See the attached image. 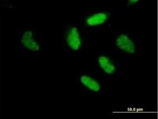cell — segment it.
Wrapping results in <instances>:
<instances>
[{
    "mask_svg": "<svg viewBox=\"0 0 158 119\" xmlns=\"http://www.w3.org/2000/svg\"><path fill=\"white\" fill-rule=\"evenodd\" d=\"M113 47L120 55L133 58L138 55L140 41L137 37L130 31H121L114 34Z\"/></svg>",
    "mask_w": 158,
    "mask_h": 119,
    "instance_id": "1",
    "label": "cell"
},
{
    "mask_svg": "<svg viewBox=\"0 0 158 119\" xmlns=\"http://www.w3.org/2000/svg\"><path fill=\"white\" fill-rule=\"evenodd\" d=\"M62 41L66 50L74 53L81 51L84 45L81 28L76 24L67 23L62 31Z\"/></svg>",
    "mask_w": 158,
    "mask_h": 119,
    "instance_id": "2",
    "label": "cell"
},
{
    "mask_svg": "<svg viewBox=\"0 0 158 119\" xmlns=\"http://www.w3.org/2000/svg\"><path fill=\"white\" fill-rule=\"evenodd\" d=\"M93 66L96 73L102 77L111 78L120 75L119 65L111 55L106 53L101 52L96 55Z\"/></svg>",
    "mask_w": 158,
    "mask_h": 119,
    "instance_id": "3",
    "label": "cell"
},
{
    "mask_svg": "<svg viewBox=\"0 0 158 119\" xmlns=\"http://www.w3.org/2000/svg\"><path fill=\"white\" fill-rule=\"evenodd\" d=\"M113 13L108 10H98L87 12L82 17V23L88 29H99L110 23Z\"/></svg>",
    "mask_w": 158,
    "mask_h": 119,
    "instance_id": "4",
    "label": "cell"
},
{
    "mask_svg": "<svg viewBox=\"0 0 158 119\" xmlns=\"http://www.w3.org/2000/svg\"><path fill=\"white\" fill-rule=\"evenodd\" d=\"M19 44L22 49L32 53H38L42 49L40 38L35 31L31 29H25L20 32Z\"/></svg>",
    "mask_w": 158,
    "mask_h": 119,
    "instance_id": "5",
    "label": "cell"
},
{
    "mask_svg": "<svg viewBox=\"0 0 158 119\" xmlns=\"http://www.w3.org/2000/svg\"><path fill=\"white\" fill-rule=\"evenodd\" d=\"M76 82L81 89L90 95H98L101 93V83L95 75L87 72H81L77 76Z\"/></svg>",
    "mask_w": 158,
    "mask_h": 119,
    "instance_id": "6",
    "label": "cell"
},
{
    "mask_svg": "<svg viewBox=\"0 0 158 119\" xmlns=\"http://www.w3.org/2000/svg\"><path fill=\"white\" fill-rule=\"evenodd\" d=\"M140 2V1H128L127 2V6L128 7H134L138 5Z\"/></svg>",
    "mask_w": 158,
    "mask_h": 119,
    "instance_id": "7",
    "label": "cell"
}]
</instances>
